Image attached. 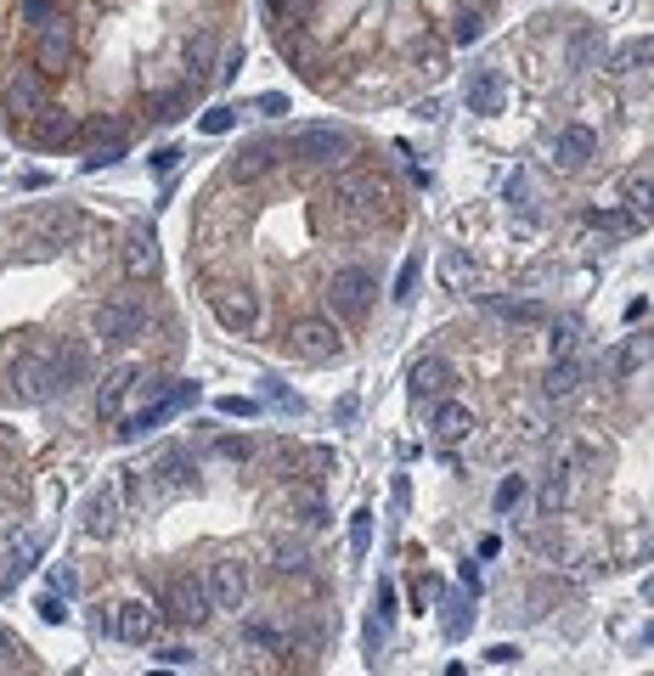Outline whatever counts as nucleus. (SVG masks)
I'll list each match as a JSON object with an SVG mask.
<instances>
[{"label": "nucleus", "instance_id": "f257e3e1", "mask_svg": "<svg viewBox=\"0 0 654 676\" xmlns=\"http://www.w3.org/2000/svg\"><path fill=\"white\" fill-rule=\"evenodd\" d=\"M334 209L350 226H379V220L395 215V186L384 175H372V170H345L334 181Z\"/></svg>", "mask_w": 654, "mask_h": 676}, {"label": "nucleus", "instance_id": "f03ea898", "mask_svg": "<svg viewBox=\"0 0 654 676\" xmlns=\"http://www.w3.org/2000/svg\"><path fill=\"white\" fill-rule=\"evenodd\" d=\"M283 153H288L294 164H310V170L345 164V159H356V135H350L345 124H299V130L288 135Z\"/></svg>", "mask_w": 654, "mask_h": 676}, {"label": "nucleus", "instance_id": "7ed1b4c3", "mask_svg": "<svg viewBox=\"0 0 654 676\" xmlns=\"http://www.w3.org/2000/svg\"><path fill=\"white\" fill-rule=\"evenodd\" d=\"M148 327V299L142 294H108L97 310H90V338L102 345H135Z\"/></svg>", "mask_w": 654, "mask_h": 676}, {"label": "nucleus", "instance_id": "20e7f679", "mask_svg": "<svg viewBox=\"0 0 654 676\" xmlns=\"http://www.w3.org/2000/svg\"><path fill=\"white\" fill-rule=\"evenodd\" d=\"M283 338H288V356L305 361V367H334L345 356V338L327 316H299V321H288Z\"/></svg>", "mask_w": 654, "mask_h": 676}, {"label": "nucleus", "instance_id": "39448f33", "mask_svg": "<svg viewBox=\"0 0 654 676\" xmlns=\"http://www.w3.org/2000/svg\"><path fill=\"white\" fill-rule=\"evenodd\" d=\"M198 401V383H153V395H148V406L142 412H130V417H119V440H142V434H153L164 417H175L181 406H193Z\"/></svg>", "mask_w": 654, "mask_h": 676}, {"label": "nucleus", "instance_id": "423d86ee", "mask_svg": "<svg viewBox=\"0 0 654 676\" xmlns=\"http://www.w3.org/2000/svg\"><path fill=\"white\" fill-rule=\"evenodd\" d=\"M327 305H334L339 321H361L372 305H379V276H372L367 265H345L327 276Z\"/></svg>", "mask_w": 654, "mask_h": 676}, {"label": "nucleus", "instance_id": "0eeeda50", "mask_svg": "<svg viewBox=\"0 0 654 676\" xmlns=\"http://www.w3.org/2000/svg\"><path fill=\"white\" fill-rule=\"evenodd\" d=\"M7 390L29 406H45V401H57V372H52V350H40L29 345L12 367H7Z\"/></svg>", "mask_w": 654, "mask_h": 676}, {"label": "nucleus", "instance_id": "6e6552de", "mask_svg": "<svg viewBox=\"0 0 654 676\" xmlns=\"http://www.w3.org/2000/svg\"><path fill=\"white\" fill-rule=\"evenodd\" d=\"M243 220H249V204L231 209V198H209L198 226H193V243L204 254H226V243H238V237H243Z\"/></svg>", "mask_w": 654, "mask_h": 676}, {"label": "nucleus", "instance_id": "1a4fd4ad", "mask_svg": "<svg viewBox=\"0 0 654 676\" xmlns=\"http://www.w3.org/2000/svg\"><path fill=\"white\" fill-rule=\"evenodd\" d=\"M209 310H215V321L226 327V332H254L260 327V294L249 282H220V287H209Z\"/></svg>", "mask_w": 654, "mask_h": 676}, {"label": "nucleus", "instance_id": "9d476101", "mask_svg": "<svg viewBox=\"0 0 654 676\" xmlns=\"http://www.w3.org/2000/svg\"><path fill=\"white\" fill-rule=\"evenodd\" d=\"M164 609L181 625H204L215 614V598H209V587L198 581V575H170L164 581Z\"/></svg>", "mask_w": 654, "mask_h": 676}, {"label": "nucleus", "instance_id": "9b49d317", "mask_svg": "<svg viewBox=\"0 0 654 676\" xmlns=\"http://www.w3.org/2000/svg\"><path fill=\"white\" fill-rule=\"evenodd\" d=\"M102 632H113L119 643H153L159 632V609L148 598H124L113 614H102Z\"/></svg>", "mask_w": 654, "mask_h": 676}, {"label": "nucleus", "instance_id": "f8f14e48", "mask_svg": "<svg viewBox=\"0 0 654 676\" xmlns=\"http://www.w3.org/2000/svg\"><path fill=\"white\" fill-rule=\"evenodd\" d=\"M209 598H215V609H243L249 603V564L238 558V553H226V558H215L209 564Z\"/></svg>", "mask_w": 654, "mask_h": 676}, {"label": "nucleus", "instance_id": "ddd939ff", "mask_svg": "<svg viewBox=\"0 0 654 676\" xmlns=\"http://www.w3.org/2000/svg\"><path fill=\"white\" fill-rule=\"evenodd\" d=\"M553 170H565V175H581L587 164H592V153H598V135L587 130V124H565L553 135Z\"/></svg>", "mask_w": 654, "mask_h": 676}, {"label": "nucleus", "instance_id": "4468645a", "mask_svg": "<svg viewBox=\"0 0 654 676\" xmlns=\"http://www.w3.org/2000/svg\"><path fill=\"white\" fill-rule=\"evenodd\" d=\"M119 260H124V276L130 282H153L159 276V237H153V226H130Z\"/></svg>", "mask_w": 654, "mask_h": 676}, {"label": "nucleus", "instance_id": "2eb2a0df", "mask_svg": "<svg viewBox=\"0 0 654 676\" xmlns=\"http://www.w3.org/2000/svg\"><path fill=\"white\" fill-rule=\"evenodd\" d=\"M406 395H412L417 406L451 395V361H446V356H424V361H412V372H406Z\"/></svg>", "mask_w": 654, "mask_h": 676}, {"label": "nucleus", "instance_id": "dca6fc26", "mask_svg": "<svg viewBox=\"0 0 654 676\" xmlns=\"http://www.w3.org/2000/svg\"><path fill=\"white\" fill-rule=\"evenodd\" d=\"M68 63H74L68 23H63V18H52V23H45V34H40V45H34V68H40L45 79H57V74H68Z\"/></svg>", "mask_w": 654, "mask_h": 676}, {"label": "nucleus", "instance_id": "f3484780", "mask_svg": "<svg viewBox=\"0 0 654 676\" xmlns=\"http://www.w3.org/2000/svg\"><path fill=\"white\" fill-rule=\"evenodd\" d=\"M52 96H45V74L40 68H18L12 74V85H7V113H12V124H23L29 113H40Z\"/></svg>", "mask_w": 654, "mask_h": 676}, {"label": "nucleus", "instance_id": "a211bd4d", "mask_svg": "<svg viewBox=\"0 0 654 676\" xmlns=\"http://www.w3.org/2000/svg\"><path fill=\"white\" fill-rule=\"evenodd\" d=\"M135 378H142V367H135V361H113V367L97 378V412H102V417H119V412H124Z\"/></svg>", "mask_w": 654, "mask_h": 676}, {"label": "nucleus", "instance_id": "6ab92c4d", "mask_svg": "<svg viewBox=\"0 0 654 676\" xmlns=\"http://www.w3.org/2000/svg\"><path fill=\"white\" fill-rule=\"evenodd\" d=\"M462 102H469V113H502V102H508V74H502V68H475L469 85H462Z\"/></svg>", "mask_w": 654, "mask_h": 676}, {"label": "nucleus", "instance_id": "aec40b11", "mask_svg": "<svg viewBox=\"0 0 654 676\" xmlns=\"http://www.w3.org/2000/svg\"><path fill=\"white\" fill-rule=\"evenodd\" d=\"M435 440L440 446H457V440H469V434L480 428V417H475V406H462V401H451V395H440L435 401Z\"/></svg>", "mask_w": 654, "mask_h": 676}, {"label": "nucleus", "instance_id": "412c9836", "mask_svg": "<svg viewBox=\"0 0 654 676\" xmlns=\"http://www.w3.org/2000/svg\"><path fill=\"white\" fill-rule=\"evenodd\" d=\"M271 170H276V148H271V141H249V148H238V153L226 159V175L238 181V186H254Z\"/></svg>", "mask_w": 654, "mask_h": 676}, {"label": "nucleus", "instance_id": "4be33fe9", "mask_svg": "<svg viewBox=\"0 0 654 676\" xmlns=\"http://www.w3.org/2000/svg\"><path fill=\"white\" fill-rule=\"evenodd\" d=\"M23 130H29L34 148H63V141H74V119H68V108H57V102H45L40 113H29Z\"/></svg>", "mask_w": 654, "mask_h": 676}, {"label": "nucleus", "instance_id": "5701e85b", "mask_svg": "<svg viewBox=\"0 0 654 676\" xmlns=\"http://www.w3.org/2000/svg\"><path fill=\"white\" fill-rule=\"evenodd\" d=\"M52 372H57V395L79 390V383L90 378V350L79 345V338H63V345H52Z\"/></svg>", "mask_w": 654, "mask_h": 676}, {"label": "nucleus", "instance_id": "b1692460", "mask_svg": "<svg viewBox=\"0 0 654 676\" xmlns=\"http://www.w3.org/2000/svg\"><path fill=\"white\" fill-rule=\"evenodd\" d=\"M85 530H90L97 542L119 536V491H113V486H97V491H90V502H85Z\"/></svg>", "mask_w": 654, "mask_h": 676}, {"label": "nucleus", "instance_id": "393cba45", "mask_svg": "<svg viewBox=\"0 0 654 676\" xmlns=\"http://www.w3.org/2000/svg\"><path fill=\"white\" fill-rule=\"evenodd\" d=\"M34 231L45 237L40 254H45V249H57V243H68V237L79 231V209H74V204H63V209H34Z\"/></svg>", "mask_w": 654, "mask_h": 676}, {"label": "nucleus", "instance_id": "a878e982", "mask_svg": "<svg viewBox=\"0 0 654 676\" xmlns=\"http://www.w3.org/2000/svg\"><path fill=\"white\" fill-rule=\"evenodd\" d=\"M148 473L159 479V491H193L198 486V468H193V457H186V451H164Z\"/></svg>", "mask_w": 654, "mask_h": 676}, {"label": "nucleus", "instance_id": "bb28decb", "mask_svg": "<svg viewBox=\"0 0 654 676\" xmlns=\"http://www.w3.org/2000/svg\"><path fill=\"white\" fill-rule=\"evenodd\" d=\"M581 378H587V367H581L576 356H553V367H547V378H542V390H547V401H570V395L581 390Z\"/></svg>", "mask_w": 654, "mask_h": 676}, {"label": "nucleus", "instance_id": "cd10ccee", "mask_svg": "<svg viewBox=\"0 0 654 676\" xmlns=\"http://www.w3.org/2000/svg\"><path fill=\"white\" fill-rule=\"evenodd\" d=\"M45 553V536H40V530H29V536L12 547V564H7V581H0V592H12L18 581H23V575L34 569V558Z\"/></svg>", "mask_w": 654, "mask_h": 676}, {"label": "nucleus", "instance_id": "c85d7f7f", "mask_svg": "<svg viewBox=\"0 0 654 676\" xmlns=\"http://www.w3.org/2000/svg\"><path fill=\"white\" fill-rule=\"evenodd\" d=\"M626 215H632V226H648V215H654V181L643 170L626 175Z\"/></svg>", "mask_w": 654, "mask_h": 676}, {"label": "nucleus", "instance_id": "c756f323", "mask_svg": "<svg viewBox=\"0 0 654 676\" xmlns=\"http://www.w3.org/2000/svg\"><path fill=\"white\" fill-rule=\"evenodd\" d=\"M565 502H570V468L553 462V468H547V486H542V513H558Z\"/></svg>", "mask_w": 654, "mask_h": 676}, {"label": "nucleus", "instance_id": "7c9ffc66", "mask_svg": "<svg viewBox=\"0 0 654 676\" xmlns=\"http://www.w3.org/2000/svg\"><path fill=\"white\" fill-rule=\"evenodd\" d=\"M440 282L451 287V294H462V287H469V282H475V260H469V254H462V249H451V254L440 260Z\"/></svg>", "mask_w": 654, "mask_h": 676}, {"label": "nucleus", "instance_id": "2f4dec72", "mask_svg": "<svg viewBox=\"0 0 654 676\" xmlns=\"http://www.w3.org/2000/svg\"><path fill=\"white\" fill-rule=\"evenodd\" d=\"M648 57H654V45H648V40H626L621 52L610 57V74H621V79H626V74H637Z\"/></svg>", "mask_w": 654, "mask_h": 676}, {"label": "nucleus", "instance_id": "473e14b6", "mask_svg": "<svg viewBox=\"0 0 654 676\" xmlns=\"http://www.w3.org/2000/svg\"><path fill=\"white\" fill-rule=\"evenodd\" d=\"M587 226H592V231H610V237L637 231V226H632V215H621V209H587Z\"/></svg>", "mask_w": 654, "mask_h": 676}, {"label": "nucleus", "instance_id": "72a5a7b5", "mask_svg": "<svg viewBox=\"0 0 654 676\" xmlns=\"http://www.w3.org/2000/svg\"><path fill=\"white\" fill-rule=\"evenodd\" d=\"M124 148H130V135H113V141H97V148L85 153V170H102V164H119L124 159Z\"/></svg>", "mask_w": 654, "mask_h": 676}, {"label": "nucleus", "instance_id": "f704fd0d", "mask_svg": "<svg viewBox=\"0 0 654 676\" xmlns=\"http://www.w3.org/2000/svg\"><path fill=\"white\" fill-rule=\"evenodd\" d=\"M0 670H29V648H23V637L7 632V625H0Z\"/></svg>", "mask_w": 654, "mask_h": 676}, {"label": "nucleus", "instance_id": "c9c22d12", "mask_svg": "<svg viewBox=\"0 0 654 676\" xmlns=\"http://www.w3.org/2000/svg\"><path fill=\"white\" fill-rule=\"evenodd\" d=\"M576 332H581L576 316H558V321H553V338H547L553 356H576Z\"/></svg>", "mask_w": 654, "mask_h": 676}, {"label": "nucleus", "instance_id": "e433bc0d", "mask_svg": "<svg viewBox=\"0 0 654 676\" xmlns=\"http://www.w3.org/2000/svg\"><path fill=\"white\" fill-rule=\"evenodd\" d=\"M367 547H372V508H356L350 513V553L361 558Z\"/></svg>", "mask_w": 654, "mask_h": 676}, {"label": "nucleus", "instance_id": "4c0bfd02", "mask_svg": "<svg viewBox=\"0 0 654 676\" xmlns=\"http://www.w3.org/2000/svg\"><path fill=\"white\" fill-rule=\"evenodd\" d=\"M417 276H424V260H417V254H412V260L401 265V276H395V294H390L395 305H406V299L417 294Z\"/></svg>", "mask_w": 654, "mask_h": 676}, {"label": "nucleus", "instance_id": "58836bf2", "mask_svg": "<svg viewBox=\"0 0 654 676\" xmlns=\"http://www.w3.org/2000/svg\"><path fill=\"white\" fill-rule=\"evenodd\" d=\"M276 52L283 57H294V63H310V45H305V34L288 23V29H276Z\"/></svg>", "mask_w": 654, "mask_h": 676}, {"label": "nucleus", "instance_id": "ea45409f", "mask_svg": "<svg viewBox=\"0 0 654 676\" xmlns=\"http://www.w3.org/2000/svg\"><path fill=\"white\" fill-rule=\"evenodd\" d=\"M249 451H254L249 434H220L215 440V457H226V462H249Z\"/></svg>", "mask_w": 654, "mask_h": 676}, {"label": "nucleus", "instance_id": "a19ab883", "mask_svg": "<svg viewBox=\"0 0 654 676\" xmlns=\"http://www.w3.org/2000/svg\"><path fill=\"white\" fill-rule=\"evenodd\" d=\"M520 502H525V473H508L497 486V513H513Z\"/></svg>", "mask_w": 654, "mask_h": 676}, {"label": "nucleus", "instance_id": "79ce46f5", "mask_svg": "<svg viewBox=\"0 0 654 676\" xmlns=\"http://www.w3.org/2000/svg\"><path fill=\"white\" fill-rule=\"evenodd\" d=\"M198 130H204V135H231V130H238V108H209V113L198 119Z\"/></svg>", "mask_w": 654, "mask_h": 676}, {"label": "nucleus", "instance_id": "37998d69", "mask_svg": "<svg viewBox=\"0 0 654 676\" xmlns=\"http://www.w3.org/2000/svg\"><path fill=\"white\" fill-rule=\"evenodd\" d=\"M497 316H502V321H520V327L547 321V310H542V305H531V299H525V305H497Z\"/></svg>", "mask_w": 654, "mask_h": 676}, {"label": "nucleus", "instance_id": "c03bdc74", "mask_svg": "<svg viewBox=\"0 0 654 676\" xmlns=\"http://www.w3.org/2000/svg\"><path fill=\"white\" fill-rule=\"evenodd\" d=\"M265 7H271L276 23H299V18L310 12V0H265Z\"/></svg>", "mask_w": 654, "mask_h": 676}, {"label": "nucleus", "instance_id": "a18cd8bd", "mask_svg": "<svg viewBox=\"0 0 654 676\" xmlns=\"http://www.w3.org/2000/svg\"><path fill=\"white\" fill-rule=\"evenodd\" d=\"M480 34H486V23H480V12H462V18H457V29H451V40H457V45H475Z\"/></svg>", "mask_w": 654, "mask_h": 676}, {"label": "nucleus", "instance_id": "49530a36", "mask_svg": "<svg viewBox=\"0 0 654 676\" xmlns=\"http://www.w3.org/2000/svg\"><path fill=\"white\" fill-rule=\"evenodd\" d=\"M34 609H40V620H45V625H63V620H68V603H63V592H45Z\"/></svg>", "mask_w": 654, "mask_h": 676}, {"label": "nucleus", "instance_id": "de8ad7c7", "mask_svg": "<svg viewBox=\"0 0 654 676\" xmlns=\"http://www.w3.org/2000/svg\"><path fill=\"white\" fill-rule=\"evenodd\" d=\"M52 18H63V12H57V0H23V23H40V29H45Z\"/></svg>", "mask_w": 654, "mask_h": 676}, {"label": "nucleus", "instance_id": "09e8293b", "mask_svg": "<svg viewBox=\"0 0 654 676\" xmlns=\"http://www.w3.org/2000/svg\"><path fill=\"white\" fill-rule=\"evenodd\" d=\"M276 569H283V575L305 569V547L299 542H276Z\"/></svg>", "mask_w": 654, "mask_h": 676}, {"label": "nucleus", "instance_id": "8fccbe9b", "mask_svg": "<svg viewBox=\"0 0 654 676\" xmlns=\"http://www.w3.org/2000/svg\"><path fill=\"white\" fill-rule=\"evenodd\" d=\"M446 609H451V614H446V637H462V625H469V620H475V609H469V603H462V598H451Z\"/></svg>", "mask_w": 654, "mask_h": 676}, {"label": "nucleus", "instance_id": "3c124183", "mask_svg": "<svg viewBox=\"0 0 654 676\" xmlns=\"http://www.w3.org/2000/svg\"><path fill=\"white\" fill-rule=\"evenodd\" d=\"M220 412H226V417H260V401H243V395H226V401H220Z\"/></svg>", "mask_w": 654, "mask_h": 676}, {"label": "nucleus", "instance_id": "603ef678", "mask_svg": "<svg viewBox=\"0 0 654 676\" xmlns=\"http://www.w3.org/2000/svg\"><path fill=\"white\" fill-rule=\"evenodd\" d=\"M254 108H260L265 119H276V113H288V96H283V90H265V96H260Z\"/></svg>", "mask_w": 654, "mask_h": 676}, {"label": "nucleus", "instance_id": "864d4df0", "mask_svg": "<svg viewBox=\"0 0 654 676\" xmlns=\"http://www.w3.org/2000/svg\"><path fill=\"white\" fill-rule=\"evenodd\" d=\"M486 659H491V665H520V643H491Z\"/></svg>", "mask_w": 654, "mask_h": 676}, {"label": "nucleus", "instance_id": "5fc2aeb1", "mask_svg": "<svg viewBox=\"0 0 654 676\" xmlns=\"http://www.w3.org/2000/svg\"><path fill=\"white\" fill-rule=\"evenodd\" d=\"M175 164H181V148H159V153H153V170H159V175H175Z\"/></svg>", "mask_w": 654, "mask_h": 676}, {"label": "nucleus", "instance_id": "6e6d98bb", "mask_svg": "<svg viewBox=\"0 0 654 676\" xmlns=\"http://www.w3.org/2000/svg\"><path fill=\"white\" fill-rule=\"evenodd\" d=\"M193 659H198V654L181 648V643H175V648H159V665H193Z\"/></svg>", "mask_w": 654, "mask_h": 676}, {"label": "nucleus", "instance_id": "4d7b16f0", "mask_svg": "<svg viewBox=\"0 0 654 676\" xmlns=\"http://www.w3.org/2000/svg\"><path fill=\"white\" fill-rule=\"evenodd\" d=\"M74 587H79V581H74V569L63 564V569L52 575V592H63V598H74Z\"/></svg>", "mask_w": 654, "mask_h": 676}, {"label": "nucleus", "instance_id": "13d9d810", "mask_svg": "<svg viewBox=\"0 0 654 676\" xmlns=\"http://www.w3.org/2000/svg\"><path fill=\"white\" fill-rule=\"evenodd\" d=\"M592 45H598V34H592V29H581V40H576V68H587V57H592Z\"/></svg>", "mask_w": 654, "mask_h": 676}, {"label": "nucleus", "instance_id": "bf43d9fd", "mask_svg": "<svg viewBox=\"0 0 654 676\" xmlns=\"http://www.w3.org/2000/svg\"><path fill=\"white\" fill-rule=\"evenodd\" d=\"M265 395H271L276 406H288V412H299V406H305L299 395H288V390H283V383H271V390H265Z\"/></svg>", "mask_w": 654, "mask_h": 676}, {"label": "nucleus", "instance_id": "052dcab7", "mask_svg": "<svg viewBox=\"0 0 654 676\" xmlns=\"http://www.w3.org/2000/svg\"><path fill=\"white\" fill-rule=\"evenodd\" d=\"M238 68H243V45L226 57V68H220V85H231V79H238Z\"/></svg>", "mask_w": 654, "mask_h": 676}]
</instances>
